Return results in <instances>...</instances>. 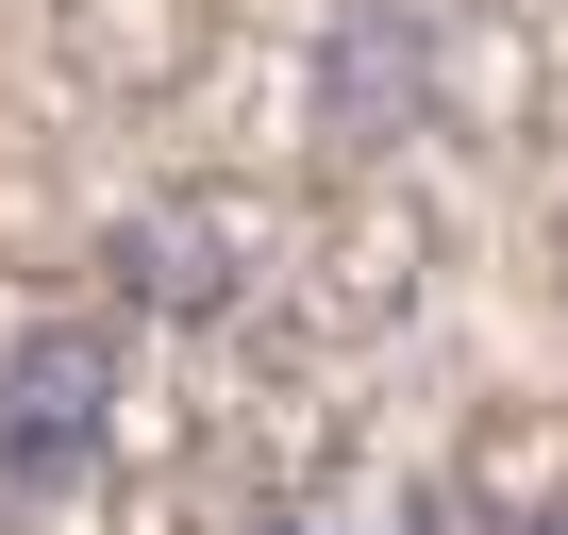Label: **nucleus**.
Wrapping results in <instances>:
<instances>
[{"mask_svg": "<svg viewBox=\"0 0 568 535\" xmlns=\"http://www.w3.org/2000/svg\"><path fill=\"white\" fill-rule=\"evenodd\" d=\"M118 385H134L118 319H34L18 352H0V502H68V485H101Z\"/></svg>", "mask_w": 568, "mask_h": 535, "instance_id": "nucleus-1", "label": "nucleus"}, {"mask_svg": "<svg viewBox=\"0 0 568 535\" xmlns=\"http://www.w3.org/2000/svg\"><path fill=\"white\" fill-rule=\"evenodd\" d=\"M101 268H118V302H134V319H217L251 268H267V218H251L234 184H201V201H134Z\"/></svg>", "mask_w": 568, "mask_h": 535, "instance_id": "nucleus-2", "label": "nucleus"}, {"mask_svg": "<svg viewBox=\"0 0 568 535\" xmlns=\"http://www.w3.org/2000/svg\"><path fill=\"white\" fill-rule=\"evenodd\" d=\"M501 535H568V502H518V518H501Z\"/></svg>", "mask_w": 568, "mask_h": 535, "instance_id": "nucleus-3", "label": "nucleus"}, {"mask_svg": "<svg viewBox=\"0 0 568 535\" xmlns=\"http://www.w3.org/2000/svg\"><path fill=\"white\" fill-rule=\"evenodd\" d=\"M267 535H318V518H267Z\"/></svg>", "mask_w": 568, "mask_h": 535, "instance_id": "nucleus-4", "label": "nucleus"}]
</instances>
